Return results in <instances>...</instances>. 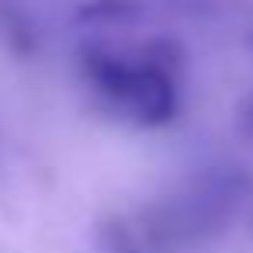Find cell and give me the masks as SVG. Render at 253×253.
<instances>
[{"instance_id": "cell-2", "label": "cell", "mask_w": 253, "mask_h": 253, "mask_svg": "<svg viewBox=\"0 0 253 253\" xmlns=\"http://www.w3.org/2000/svg\"><path fill=\"white\" fill-rule=\"evenodd\" d=\"M243 125H246V132H250V135H253V108H250V111H246V115H243Z\"/></svg>"}, {"instance_id": "cell-1", "label": "cell", "mask_w": 253, "mask_h": 253, "mask_svg": "<svg viewBox=\"0 0 253 253\" xmlns=\"http://www.w3.org/2000/svg\"><path fill=\"white\" fill-rule=\"evenodd\" d=\"M80 77L94 101L132 125L156 128L177 115V77L170 56L156 49H108L87 45L80 52Z\"/></svg>"}]
</instances>
